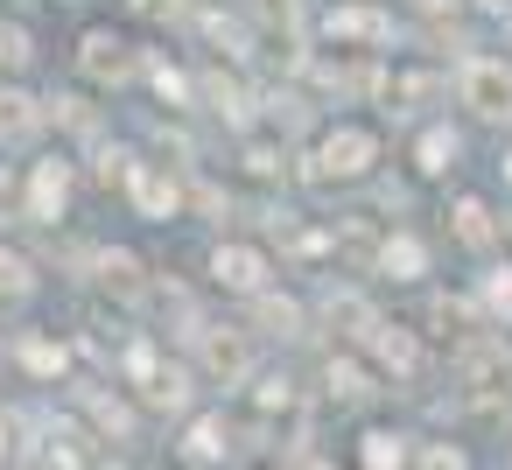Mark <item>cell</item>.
Instances as JSON below:
<instances>
[{
	"label": "cell",
	"mask_w": 512,
	"mask_h": 470,
	"mask_svg": "<svg viewBox=\"0 0 512 470\" xmlns=\"http://www.w3.org/2000/svg\"><path fill=\"white\" fill-rule=\"evenodd\" d=\"M463 106L484 113V120H512V71H505L498 57L463 64Z\"/></svg>",
	"instance_id": "6da1fadb"
},
{
	"label": "cell",
	"mask_w": 512,
	"mask_h": 470,
	"mask_svg": "<svg viewBox=\"0 0 512 470\" xmlns=\"http://www.w3.org/2000/svg\"><path fill=\"white\" fill-rule=\"evenodd\" d=\"M372 155H379V141H372L365 127H337V134L323 141L316 183H337V176H365V169H372Z\"/></svg>",
	"instance_id": "7a4b0ae2"
},
{
	"label": "cell",
	"mask_w": 512,
	"mask_h": 470,
	"mask_svg": "<svg viewBox=\"0 0 512 470\" xmlns=\"http://www.w3.org/2000/svg\"><path fill=\"white\" fill-rule=\"evenodd\" d=\"M456 372H463V386H470V393H505V379H512V351H505V344H491V337H477V344H463Z\"/></svg>",
	"instance_id": "3957f363"
},
{
	"label": "cell",
	"mask_w": 512,
	"mask_h": 470,
	"mask_svg": "<svg viewBox=\"0 0 512 470\" xmlns=\"http://www.w3.org/2000/svg\"><path fill=\"white\" fill-rule=\"evenodd\" d=\"M78 64H85V78H92V85H113V78H127V71H134V57H127V43H120L113 29H92Z\"/></svg>",
	"instance_id": "277c9868"
},
{
	"label": "cell",
	"mask_w": 512,
	"mask_h": 470,
	"mask_svg": "<svg viewBox=\"0 0 512 470\" xmlns=\"http://www.w3.org/2000/svg\"><path fill=\"white\" fill-rule=\"evenodd\" d=\"M218 281L225 288H239V295H260V281H267V253H253V246H218Z\"/></svg>",
	"instance_id": "5b68a950"
},
{
	"label": "cell",
	"mask_w": 512,
	"mask_h": 470,
	"mask_svg": "<svg viewBox=\"0 0 512 470\" xmlns=\"http://www.w3.org/2000/svg\"><path fill=\"white\" fill-rule=\"evenodd\" d=\"M365 351H372V358H379L386 372H400V379H407V372L421 365L414 337H407V330H393V323H372V330H365Z\"/></svg>",
	"instance_id": "8992f818"
},
{
	"label": "cell",
	"mask_w": 512,
	"mask_h": 470,
	"mask_svg": "<svg viewBox=\"0 0 512 470\" xmlns=\"http://www.w3.org/2000/svg\"><path fill=\"white\" fill-rule=\"evenodd\" d=\"M204 372H211V379H225V386H232V379H246V344H239L232 330H204Z\"/></svg>",
	"instance_id": "52a82bcc"
},
{
	"label": "cell",
	"mask_w": 512,
	"mask_h": 470,
	"mask_svg": "<svg viewBox=\"0 0 512 470\" xmlns=\"http://www.w3.org/2000/svg\"><path fill=\"white\" fill-rule=\"evenodd\" d=\"M64 197H71V169H64V162H43V169H36V183H29L36 218H57V211H64Z\"/></svg>",
	"instance_id": "ba28073f"
},
{
	"label": "cell",
	"mask_w": 512,
	"mask_h": 470,
	"mask_svg": "<svg viewBox=\"0 0 512 470\" xmlns=\"http://www.w3.org/2000/svg\"><path fill=\"white\" fill-rule=\"evenodd\" d=\"M400 463H407V442L393 428H372L365 435V470H400Z\"/></svg>",
	"instance_id": "9c48e42d"
},
{
	"label": "cell",
	"mask_w": 512,
	"mask_h": 470,
	"mask_svg": "<svg viewBox=\"0 0 512 470\" xmlns=\"http://www.w3.org/2000/svg\"><path fill=\"white\" fill-rule=\"evenodd\" d=\"M330 36H365V43H379L386 22H379L372 8H337V15H330Z\"/></svg>",
	"instance_id": "30bf717a"
},
{
	"label": "cell",
	"mask_w": 512,
	"mask_h": 470,
	"mask_svg": "<svg viewBox=\"0 0 512 470\" xmlns=\"http://www.w3.org/2000/svg\"><path fill=\"white\" fill-rule=\"evenodd\" d=\"M134 204H141L148 218H162V211H176V190H169L162 176H148V169H141V176H134Z\"/></svg>",
	"instance_id": "8fae6325"
},
{
	"label": "cell",
	"mask_w": 512,
	"mask_h": 470,
	"mask_svg": "<svg viewBox=\"0 0 512 470\" xmlns=\"http://www.w3.org/2000/svg\"><path fill=\"white\" fill-rule=\"evenodd\" d=\"M36 127V99L29 92H0V134H29Z\"/></svg>",
	"instance_id": "7c38bea8"
},
{
	"label": "cell",
	"mask_w": 512,
	"mask_h": 470,
	"mask_svg": "<svg viewBox=\"0 0 512 470\" xmlns=\"http://www.w3.org/2000/svg\"><path fill=\"white\" fill-rule=\"evenodd\" d=\"M456 232H463L470 246H484V239H491V211H484L477 197H463V204H456Z\"/></svg>",
	"instance_id": "4fadbf2b"
},
{
	"label": "cell",
	"mask_w": 512,
	"mask_h": 470,
	"mask_svg": "<svg viewBox=\"0 0 512 470\" xmlns=\"http://www.w3.org/2000/svg\"><path fill=\"white\" fill-rule=\"evenodd\" d=\"M379 260H386V274H400V281H414V274H421V246H414V239H386V253H379Z\"/></svg>",
	"instance_id": "5bb4252c"
},
{
	"label": "cell",
	"mask_w": 512,
	"mask_h": 470,
	"mask_svg": "<svg viewBox=\"0 0 512 470\" xmlns=\"http://www.w3.org/2000/svg\"><path fill=\"white\" fill-rule=\"evenodd\" d=\"M29 288H36L29 260H22V253H0V295H29Z\"/></svg>",
	"instance_id": "9a60e30c"
},
{
	"label": "cell",
	"mask_w": 512,
	"mask_h": 470,
	"mask_svg": "<svg viewBox=\"0 0 512 470\" xmlns=\"http://www.w3.org/2000/svg\"><path fill=\"white\" fill-rule=\"evenodd\" d=\"M449 162H456V134H442V127L421 134V169H449Z\"/></svg>",
	"instance_id": "2e32d148"
},
{
	"label": "cell",
	"mask_w": 512,
	"mask_h": 470,
	"mask_svg": "<svg viewBox=\"0 0 512 470\" xmlns=\"http://www.w3.org/2000/svg\"><path fill=\"white\" fill-rule=\"evenodd\" d=\"M218 449H225V442H218V421H197V428H190V442H183V456H190V463H211Z\"/></svg>",
	"instance_id": "e0dca14e"
},
{
	"label": "cell",
	"mask_w": 512,
	"mask_h": 470,
	"mask_svg": "<svg viewBox=\"0 0 512 470\" xmlns=\"http://www.w3.org/2000/svg\"><path fill=\"white\" fill-rule=\"evenodd\" d=\"M0 64H8V71H22V64H29V36H22L15 22H0Z\"/></svg>",
	"instance_id": "ac0fdd59"
},
{
	"label": "cell",
	"mask_w": 512,
	"mask_h": 470,
	"mask_svg": "<svg viewBox=\"0 0 512 470\" xmlns=\"http://www.w3.org/2000/svg\"><path fill=\"white\" fill-rule=\"evenodd\" d=\"M260 323H267V330H281V337H295V323H302V316H295V302H274V295H267V302H260Z\"/></svg>",
	"instance_id": "d6986e66"
},
{
	"label": "cell",
	"mask_w": 512,
	"mask_h": 470,
	"mask_svg": "<svg viewBox=\"0 0 512 470\" xmlns=\"http://www.w3.org/2000/svg\"><path fill=\"white\" fill-rule=\"evenodd\" d=\"M330 386H337L344 400H365V393H372V379H365L358 365H330Z\"/></svg>",
	"instance_id": "ffe728a7"
},
{
	"label": "cell",
	"mask_w": 512,
	"mask_h": 470,
	"mask_svg": "<svg viewBox=\"0 0 512 470\" xmlns=\"http://www.w3.org/2000/svg\"><path fill=\"white\" fill-rule=\"evenodd\" d=\"M106 288H120V295H134V288H141V274H134V260H127V253H113V260H106Z\"/></svg>",
	"instance_id": "44dd1931"
},
{
	"label": "cell",
	"mask_w": 512,
	"mask_h": 470,
	"mask_svg": "<svg viewBox=\"0 0 512 470\" xmlns=\"http://www.w3.org/2000/svg\"><path fill=\"white\" fill-rule=\"evenodd\" d=\"M421 470H463V449H449V442H428V449H421Z\"/></svg>",
	"instance_id": "7402d4cb"
},
{
	"label": "cell",
	"mask_w": 512,
	"mask_h": 470,
	"mask_svg": "<svg viewBox=\"0 0 512 470\" xmlns=\"http://www.w3.org/2000/svg\"><path fill=\"white\" fill-rule=\"evenodd\" d=\"M484 302H491L498 316H512V274H491V281H484Z\"/></svg>",
	"instance_id": "603a6c76"
},
{
	"label": "cell",
	"mask_w": 512,
	"mask_h": 470,
	"mask_svg": "<svg viewBox=\"0 0 512 470\" xmlns=\"http://www.w3.org/2000/svg\"><path fill=\"white\" fill-rule=\"evenodd\" d=\"M29 365H36V372H57V365H64V351H50V344H29Z\"/></svg>",
	"instance_id": "cb8c5ba5"
},
{
	"label": "cell",
	"mask_w": 512,
	"mask_h": 470,
	"mask_svg": "<svg viewBox=\"0 0 512 470\" xmlns=\"http://www.w3.org/2000/svg\"><path fill=\"white\" fill-rule=\"evenodd\" d=\"M288 400H295L288 379H267V386H260V407H288Z\"/></svg>",
	"instance_id": "d4e9b609"
},
{
	"label": "cell",
	"mask_w": 512,
	"mask_h": 470,
	"mask_svg": "<svg viewBox=\"0 0 512 470\" xmlns=\"http://www.w3.org/2000/svg\"><path fill=\"white\" fill-rule=\"evenodd\" d=\"M8 456H15V421L0 414V463H8Z\"/></svg>",
	"instance_id": "484cf974"
},
{
	"label": "cell",
	"mask_w": 512,
	"mask_h": 470,
	"mask_svg": "<svg viewBox=\"0 0 512 470\" xmlns=\"http://www.w3.org/2000/svg\"><path fill=\"white\" fill-rule=\"evenodd\" d=\"M8 204H15V176L0 169V218H8Z\"/></svg>",
	"instance_id": "4316f807"
},
{
	"label": "cell",
	"mask_w": 512,
	"mask_h": 470,
	"mask_svg": "<svg viewBox=\"0 0 512 470\" xmlns=\"http://www.w3.org/2000/svg\"><path fill=\"white\" fill-rule=\"evenodd\" d=\"M134 8H141V15H169V8H176V0H134Z\"/></svg>",
	"instance_id": "83f0119b"
},
{
	"label": "cell",
	"mask_w": 512,
	"mask_h": 470,
	"mask_svg": "<svg viewBox=\"0 0 512 470\" xmlns=\"http://www.w3.org/2000/svg\"><path fill=\"white\" fill-rule=\"evenodd\" d=\"M43 470H78V463H71V456H50V463H43Z\"/></svg>",
	"instance_id": "f1b7e54d"
},
{
	"label": "cell",
	"mask_w": 512,
	"mask_h": 470,
	"mask_svg": "<svg viewBox=\"0 0 512 470\" xmlns=\"http://www.w3.org/2000/svg\"><path fill=\"white\" fill-rule=\"evenodd\" d=\"M302 470H330V463H302Z\"/></svg>",
	"instance_id": "f546056e"
},
{
	"label": "cell",
	"mask_w": 512,
	"mask_h": 470,
	"mask_svg": "<svg viewBox=\"0 0 512 470\" xmlns=\"http://www.w3.org/2000/svg\"><path fill=\"white\" fill-rule=\"evenodd\" d=\"M421 8H442V0H421Z\"/></svg>",
	"instance_id": "4dcf8cb0"
},
{
	"label": "cell",
	"mask_w": 512,
	"mask_h": 470,
	"mask_svg": "<svg viewBox=\"0 0 512 470\" xmlns=\"http://www.w3.org/2000/svg\"><path fill=\"white\" fill-rule=\"evenodd\" d=\"M505 176H512V162H505Z\"/></svg>",
	"instance_id": "1f68e13d"
}]
</instances>
